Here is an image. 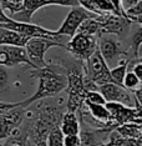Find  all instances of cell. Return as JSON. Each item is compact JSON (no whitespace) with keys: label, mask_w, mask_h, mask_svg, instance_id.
I'll use <instances>...</instances> for the list:
<instances>
[{"label":"cell","mask_w":142,"mask_h":146,"mask_svg":"<svg viewBox=\"0 0 142 146\" xmlns=\"http://www.w3.org/2000/svg\"><path fill=\"white\" fill-rule=\"evenodd\" d=\"M141 1L142 0H121V6H122V9H124V13H125V10L132 8V6H135Z\"/></svg>","instance_id":"obj_28"},{"label":"cell","mask_w":142,"mask_h":146,"mask_svg":"<svg viewBox=\"0 0 142 146\" xmlns=\"http://www.w3.org/2000/svg\"><path fill=\"white\" fill-rule=\"evenodd\" d=\"M9 146H20V145H15V144H14V145H9Z\"/></svg>","instance_id":"obj_32"},{"label":"cell","mask_w":142,"mask_h":146,"mask_svg":"<svg viewBox=\"0 0 142 146\" xmlns=\"http://www.w3.org/2000/svg\"><path fill=\"white\" fill-rule=\"evenodd\" d=\"M65 49L71 52L76 60L84 62L97 50V38L75 34L65 45Z\"/></svg>","instance_id":"obj_5"},{"label":"cell","mask_w":142,"mask_h":146,"mask_svg":"<svg viewBox=\"0 0 142 146\" xmlns=\"http://www.w3.org/2000/svg\"><path fill=\"white\" fill-rule=\"evenodd\" d=\"M22 1L24 0H0V6L3 10H9L11 15H15L22 10Z\"/></svg>","instance_id":"obj_23"},{"label":"cell","mask_w":142,"mask_h":146,"mask_svg":"<svg viewBox=\"0 0 142 146\" xmlns=\"http://www.w3.org/2000/svg\"><path fill=\"white\" fill-rule=\"evenodd\" d=\"M102 146H111V144H110V141H108L107 144H105V145H102Z\"/></svg>","instance_id":"obj_31"},{"label":"cell","mask_w":142,"mask_h":146,"mask_svg":"<svg viewBox=\"0 0 142 146\" xmlns=\"http://www.w3.org/2000/svg\"><path fill=\"white\" fill-rule=\"evenodd\" d=\"M141 44H142V28H141V25H138L136 33L132 35L131 46L128 49H126L127 50V59H130V60L140 59Z\"/></svg>","instance_id":"obj_20"},{"label":"cell","mask_w":142,"mask_h":146,"mask_svg":"<svg viewBox=\"0 0 142 146\" xmlns=\"http://www.w3.org/2000/svg\"><path fill=\"white\" fill-rule=\"evenodd\" d=\"M107 111L110 112L111 121L116 126H121L128 122L141 124V106H126L117 102H106Z\"/></svg>","instance_id":"obj_8"},{"label":"cell","mask_w":142,"mask_h":146,"mask_svg":"<svg viewBox=\"0 0 142 146\" xmlns=\"http://www.w3.org/2000/svg\"><path fill=\"white\" fill-rule=\"evenodd\" d=\"M97 50L100 51L102 59L105 60L108 68L115 60H121L122 56L127 58V50L124 49L120 40L114 36H100L97 39Z\"/></svg>","instance_id":"obj_9"},{"label":"cell","mask_w":142,"mask_h":146,"mask_svg":"<svg viewBox=\"0 0 142 146\" xmlns=\"http://www.w3.org/2000/svg\"><path fill=\"white\" fill-rule=\"evenodd\" d=\"M141 84H142V80H140L131 70H127L126 75L124 78V81H122V88L126 89L130 92H133L138 90V89H141Z\"/></svg>","instance_id":"obj_21"},{"label":"cell","mask_w":142,"mask_h":146,"mask_svg":"<svg viewBox=\"0 0 142 146\" xmlns=\"http://www.w3.org/2000/svg\"><path fill=\"white\" fill-rule=\"evenodd\" d=\"M26 110L28 109H22L18 102V106L0 114V141L10 137L14 131L22 125Z\"/></svg>","instance_id":"obj_7"},{"label":"cell","mask_w":142,"mask_h":146,"mask_svg":"<svg viewBox=\"0 0 142 146\" xmlns=\"http://www.w3.org/2000/svg\"><path fill=\"white\" fill-rule=\"evenodd\" d=\"M85 102L94 104V105H105V104H106L104 96H102L97 90L87 91L86 92V96H85Z\"/></svg>","instance_id":"obj_24"},{"label":"cell","mask_w":142,"mask_h":146,"mask_svg":"<svg viewBox=\"0 0 142 146\" xmlns=\"http://www.w3.org/2000/svg\"><path fill=\"white\" fill-rule=\"evenodd\" d=\"M85 62H86L84 66L85 76L96 86L111 82V78H110L111 68L107 66L98 50L95 51Z\"/></svg>","instance_id":"obj_4"},{"label":"cell","mask_w":142,"mask_h":146,"mask_svg":"<svg viewBox=\"0 0 142 146\" xmlns=\"http://www.w3.org/2000/svg\"><path fill=\"white\" fill-rule=\"evenodd\" d=\"M49 5H59V6H66V8H77L79 1L77 0H48V6Z\"/></svg>","instance_id":"obj_26"},{"label":"cell","mask_w":142,"mask_h":146,"mask_svg":"<svg viewBox=\"0 0 142 146\" xmlns=\"http://www.w3.org/2000/svg\"><path fill=\"white\" fill-rule=\"evenodd\" d=\"M128 61L130 60L127 58H122L121 60H118V64L115 68L110 69V78L112 84L122 86V81H124V78L127 72Z\"/></svg>","instance_id":"obj_18"},{"label":"cell","mask_w":142,"mask_h":146,"mask_svg":"<svg viewBox=\"0 0 142 146\" xmlns=\"http://www.w3.org/2000/svg\"><path fill=\"white\" fill-rule=\"evenodd\" d=\"M115 131H116L122 139H141L142 127H141V124L128 122V124L117 126Z\"/></svg>","instance_id":"obj_19"},{"label":"cell","mask_w":142,"mask_h":146,"mask_svg":"<svg viewBox=\"0 0 142 146\" xmlns=\"http://www.w3.org/2000/svg\"><path fill=\"white\" fill-rule=\"evenodd\" d=\"M11 21V18L9 15H6L4 10L1 9V6H0V24H5V23H10Z\"/></svg>","instance_id":"obj_30"},{"label":"cell","mask_w":142,"mask_h":146,"mask_svg":"<svg viewBox=\"0 0 142 146\" xmlns=\"http://www.w3.org/2000/svg\"><path fill=\"white\" fill-rule=\"evenodd\" d=\"M10 82H9V71L8 68L0 66V94L5 92L10 88Z\"/></svg>","instance_id":"obj_25"},{"label":"cell","mask_w":142,"mask_h":146,"mask_svg":"<svg viewBox=\"0 0 142 146\" xmlns=\"http://www.w3.org/2000/svg\"><path fill=\"white\" fill-rule=\"evenodd\" d=\"M1 29L6 30L16 31L19 34L25 35L26 38H42V39H49V40H55L59 41V36L55 34V30H49L46 28H42L40 25L31 24V23H20L11 19L10 23H5V24H0Z\"/></svg>","instance_id":"obj_6"},{"label":"cell","mask_w":142,"mask_h":146,"mask_svg":"<svg viewBox=\"0 0 142 146\" xmlns=\"http://www.w3.org/2000/svg\"><path fill=\"white\" fill-rule=\"evenodd\" d=\"M100 29H101L100 19H98V16H95V18H89L86 20L82 21L81 25L79 26L76 34L94 36V38L98 39L100 38Z\"/></svg>","instance_id":"obj_17"},{"label":"cell","mask_w":142,"mask_h":146,"mask_svg":"<svg viewBox=\"0 0 142 146\" xmlns=\"http://www.w3.org/2000/svg\"><path fill=\"white\" fill-rule=\"evenodd\" d=\"M6 51V54L9 56V61H10V68H15L19 65H29L30 68L35 69L34 65L30 62L26 51L24 48H18V46H0Z\"/></svg>","instance_id":"obj_16"},{"label":"cell","mask_w":142,"mask_h":146,"mask_svg":"<svg viewBox=\"0 0 142 146\" xmlns=\"http://www.w3.org/2000/svg\"><path fill=\"white\" fill-rule=\"evenodd\" d=\"M51 48H64L65 45L60 41L49 40V39L42 38H31L30 40L26 42L25 51L28 55L29 60L35 69H41L46 66L48 62L45 61V54L50 50Z\"/></svg>","instance_id":"obj_3"},{"label":"cell","mask_w":142,"mask_h":146,"mask_svg":"<svg viewBox=\"0 0 142 146\" xmlns=\"http://www.w3.org/2000/svg\"><path fill=\"white\" fill-rule=\"evenodd\" d=\"M89 18H95V15H92L91 13L82 9L81 6L72 8L71 10L67 13V15H66L65 20L62 21L61 26L57 30H55V34L57 35L59 38L69 36V38L71 39L72 36L77 33V29H79V26L81 25V23Z\"/></svg>","instance_id":"obj_10"},{"label":"cell","mask_w":142,"mask_h":146,"mask_svg":"<svg viewBox=\"0 0 142 146\" xmlns=\"http://www.w3.org/2000/svg\"><path fill=\"white\" fill-rule=\"evenodd\" d=\"M96 90L104 96L106 102H117V104L131 106V108L135 106V100L132 94L130 91H127L126 89H124L122 86L108 82V84L96 86Z\"/></svg>","instance_id":"obj_11"},{"label":"cell","mask_w":142,"mask_h":146,"mask_svg":"<svg viewBox=\"0 0 142 146\" xmlns=\"http://www.w3.org/2000/svg\"><path fill=\"white\" fill-rule=\"evenodd\" d=\"M45 6H48V0H24L22 1V10L19 14L11 16V19L20 23H30L32 15Z\"/></svg>","instance_id":"obj_13"},{"label":"cell","mask_w":142,"mask_h":146,"mask_svg":"<svg viewBox=\"0 0 142 146\" xmlns=\"http://www.w3.org/2000/svg\"><path fill=\"white\" fill-rule=\"evenodd\" d=\"M62 140H64V135H62L60 127L56 126L49 132L48 139H46V146H64Z\"/></svg>","instance_id":"obj_22"},{"label":"cell","mask_w":142,"mask_h":146,"mask_svg":"<svg viewBox=\"0 0 142 146\" xmlns=\"http://www.w3.org/2000/svg\"><path fill=\"white\" fill-rule=\"evenodd\" d=\"M64 146H81L80 136L79 135H67L64 136Z\"/></svg>","instance_id":"obj_27"},{"label":"cell","mask_w":142,"mask_h":146,"mask_svg":"<svg viewBox=\"0 0 142 146\" xmlns=\"http://www.w3.org/2000/svg\"><path fill=\"white\" fill-rule=\"evenodd\" d=\"M66 70V92H67V102L66 111L75 112L84 106L86 88H85V72L84 65L81 61L75 62H62Z\"/></svg>","instance_id":"obj_2"},{"label":"cell","mask_w":142,"mask_h":146,"mask_svg":"<svg viewBox=\"0 0 142 146\" xmlns=\"http://www.w3.org/2000/svg\"><path fill=\"white\" fill-rule=\"evenodd\" d=\"M15 106H18V102H3V101H0V114L6 111V110H10V109L15 108Z\"/></svg>","instance_id":"obj_29"},{"label":"cell","mask_w":142,"mask_h":146,"mask_svg":"<svg viewBox=\"0 0 142 146\" xmlns=\"http://www.w3.org/2000/svg\"><path fill=\"white\" fill-rule=\"evenodd\" d=\"M100 19V36L102 35H116V36H122L124 34V28L130 25L126 19L122 16L115 15V14H106L104 16H98Z\"/></svg>","instance_id":"obj_12"},{"label":"cell","mask_w":142,"mask_h":146,"mask_svg":"<svg viewBox=\"0 0 142 146\" xmlns=\"http://www.w3.org/2000/svg\"><path fill=\"white\" fill-rule=\"evenodd\" d=\"M59 127H60V130L64 136L79 135V132H80V121H79L77 114L65 111L61 117Z\"/></svg>","instance_id":"obj_15"},{"label":"cell","mask_w":142,"mask_h":146,"mask_svg":"<svg viewBox=\"0 0 142 146\" xmlns=\"http://www.w3.org/2000/svg\"><path fill=\"white\" fill-rule=\"evenodd\" d=\"M29 40H30V39L26 38V36L22 34L0 28V46H18V48H25L26 42Z\"/></svg>","instance_id":"obj_14"},{"label":"cell","mask_w":142,"mask_h":146,"mask_svg":"<svg viewBox=\"0 0 142 146\" xmlns=\"http://www.w3.org/2000/svg\"><path fill=\"white\" fill-rule=\"evenodd\" d=\"M31 75L38 78V90L32 96L24 101H19V106L28 109L34 102L41 101L48 98H54L66 89V70L62 64L48 62L41 69H34Z\"/></svg>","instance_id":"obj_1"}]
</instances>
